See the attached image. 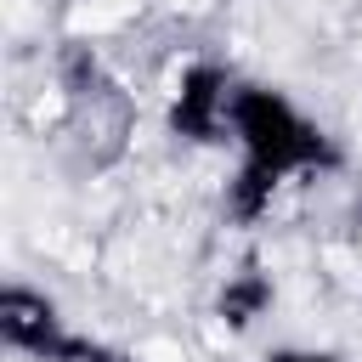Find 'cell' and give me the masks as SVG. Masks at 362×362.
Wrapping results in <instances>:
<instances>
[{
  "label": "cell",
  "instance_id": "cell-1",
  "mask_svg": "<svg viewBox=\"0 0 362 362\" xmlns=\"http://www.w3.org/2000/svg\"><path fill=\"white\" fill-rule=\"evenodd\" d=\"M226 147L238 153V170L226 181V215L238 226H260L266 215H277V204L288 192H300L305 181L339 170V147L334 136L277 85H238L232 102V136Z\"/></svg>",
  "mask_w": 362,
  "mask_h": 362
},
{
  "label": "cell",
  "instance_id": "cell-2",
  "mask_svg": "<svg viewBox=\"0 0 362 362\" xmlns=\"http://www.w3.org/2000/svg\"><path fill=\"white\" fill-rule=\"evenodd\" d=\"M0 339H6V351L34 356V362H124L113 345L74 328L51 294H40L17 277L0 288Z\"/></svg>",
  "mask_w": 362,
  "mask_h": 362
},
{
  "label": "cell",
  "instance_id": "cell-3",
  "mask_svg": "<svg viewBox=\"0 0 362 362\" xmlns=\"http://www.w3.org/2000/svg\"><path fill=\"white\" fill-rule=\"evenodd\" d=\"M238 74L215 57H192L175 79H170V102H164V119L181 141L192 147H226L232 136V102H238Z\"/></svg>",
  "mask_w": 362,
  "mask_h": 362
},
{
  "label": "cell",
  "instance_id": "cell-4",
  "mask_svg": "<svg viewBox=\"0 0 362 362\" xmlns=\"http://www.w3.org/2000/svg\"><path fill=\"white\" fill-rule=\"evenodd\" d=\"M266 305H272V277L255 272V266L232 272V277L221 283V294H215V317H221L226 328H255V322L266 317Z\"/></svg>",
  "mask_w": 362,
  "mask_h": 362
},
{
  "label": "cell",
  "instance_id": "cell-5",
  "mask_svg": "<svg viewBox=\"0 0 362 362\" xmlns=\"http://www.w3.org/2000/svg\"><path fill=\"white\" fill-rule=\"evenodd\" d=\"M266 362H339V356L317 351V345H277V351H266Z\"/></svg>",
  "mask_w": 362,
  "mask_h": 362
}]
</instances>
